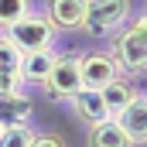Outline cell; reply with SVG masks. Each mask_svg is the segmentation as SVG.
Here are the masks:
<instances>
[{
	"instance_id": "ac0fdd59",
	"label": "cell",
	"mask_w": 147,
	"mask_h": 147,
	"mask_svg": "<svg viewBox=\"0 0 147 147\" xmlns=\"http://www.w3.org/2000/svg\"><path fill=\"white\" fill-rule=\"evenodd\" d=\"M0 130H3V127H0Z\"/></svg>"
},
{
	"instance_id": "52a82bcc",
	"label": "cell",
	"mask_w": 147,
	"mask_h": 147,
	"mask_svg": "<svg viewBox=\"0 0 147 147\" xmlns=\"http://www.w3.org/2000/svg\"><path fill=\"white\" fill-rule=\"evenodd\" d=\"M69 103H72L75 120H82L86 127H99V123L113 120L110 110H106V103H103V92H99V89H79Z\"/></svg>"
},
{
	"instance_id": "8992f818",
	"label": "cell",
	"mask_w": 147,
	"mask_h": 147,
	"mask_svg": "<svg viewBox=\"0 0 147 147\" xmlns=\"http://www.w3.org/2000/svg\"><path fill=\"white\" fill-rule=\"evenodd\" d=\"M86 7L89 0H45V17L58 34H72L86 24Z\"/></svg>"
},
{
	"instance_id": "2e32d148",
	"label": "cell",
	"mask_w": 147,
	"mask_h": 147,
	"mask_svg": "<svg viewBox=\"0 0 147 147\" xmlns=\"http://www.w3.org/2000/svg\"><path fill=\"white\" fill-rule=\"evenodd\" d=\"M28 86H24V79L21 72H3L0 75V96H21Z\"/></svg>"
},
{
	"instance_id": "9c48e42d",
	"label": "cell",
	"mask_w": 147,
	"mask_h": 147,
	"mask_svg": "<svg viewBox=\"0 0 147 147\" xmlns=\"http://www.w3.org/2000/svg\"><path fill=\"white\" fill-rule=\"evenodd\" d=\"M116 123L127 130V137L134 144H147V92H140L127 110L116 116Z\"/></svg>"
},
{
	"instance_id": "5bb4252c",
	"label": "cell",
	"mask_w": 147,
	"mask_h": 147,
	"mask_svg": "<svg viewBox=\"0 0 147 147\" xmlns=\"http://www.w3.org/2000/svg\"><path fill=\"white\" fill-rule=\"evenodd\" d=\"M34 140V130L28 123H17V127H3L0 130V147H31Z\"/></svg>"
},
{
	"instance_id": "6da1fadb",
	"label": "cell",
	"mask_w": 147,
	"mask_h": 147,
	"mask_svg": "<svg viewBox=\"0 0 147 147\" xmlns=\"http://www.w3.org/2000/svg\"><path fill=\"white\" fill-rule=\"evenodd\" d=\"M106 51L113 55L120 75L147 72V14H134L127 21V28L110 34V48Z\"/></svg>"
},
{
	"instance_id": "4fadbf2b",
	"label": "cell",
	"mask_w": 147,
	"mask_h": 147,
	"mask_svg": "<svg viewBox=\"0 0 147 147\" xmlns=\"http://www.w3.org/2000/svg\"><path fill=\"white\" fill-rule=\"evenodd\" d=\"M28 14H34V0H0V31L17 24Z\"/></svg>"
},
{
	"instance_id": "8fae6325",
	"label": "cell",
	"mask_w": 147,
	"mask_h": 147,
	"mask_svg": "<svg viewBox=\"0 0 147 147\" xmlns=\"http://www.w3.org/2000/svg\"><path fill=\"white\" fill-rule=\"evenodd\" d=\"M34 113V103L28 92L21 96H0V127H17V123H28Z\"/></svg>"
},
{
	"instance_id": "e0dca14e",
	"label": "cell",
	"mask_w": 147,
	"mask_h": 147,
	"mask_svg": "<svg viewBox=\"0 0 147 147\" xmlns=\"http://www.w3.org/2000/svg\"><path fill=\"white\" fill-rule=\"evenodd\" d=\"M31 147H69V144H65V137L58 130H45V134H34Z\"/></svg>"
},
{
	"instance_id": "3957f363",
	"label": "cell",
	"mask_w": 147,
	"mask_h": 147,
	"mask_svg": "<svg viewBox=\"0 0 147 147\" xmlns=\"http://www.w3.org/2000/svg\"><path fill=\"white\" fill-rule=\"evenodd\" d=\"M130 17H134V3L130 0H89L82 31L92 38H110L120 28H127Z\"/></svg>"
},
{
	"instance_id": "277c9868",
	"label": "cell",
	"mask_w": 147,
	"mask_h": 147,
	"mask_svg": "<svg viewBox=\"0 0 147 147\" xmlns=\"http://www.w3.org/2000/svg\"><path fill=\"white\" fill-rule=\"evenodd\" d=\"M79 55L82 51H55V62L45 75V96L48 99H58V103H69L75 92L82 89V75H79Z\"/></svg>"
},
{
	"instance_id": "7c38bea8",
	"label": "cell",
	"mask_w": 147,
	"mask_h": 147,
	"mask_svg": "<svg viewBox=\"0 0 147 147\" xmlns=\"http://www.w3.org/2000/svg\"><path fill=\"white\" fill-rule=\"evenodd\" d=\"M55 62V51H28L21 55V79L24 86H45V75Z\"/></svg>"
},
{
	"instance_id": "30bf717a",
	"label": "cell",
	"mask_w": 147,
	"mask_h": 147,
	"mask_svg": "<svg viewBox=\"0 0 147 147\" xmlns=\"http://www.w3.org/2000/svg\"><path fill=\"white\" fill-rule=\"evenodd\" d=\"M86 147H137L127 130L116 123V120H106L99 127H89V137H86Z\"/></svg>"
},
{
	"instance_id": "7a4b0ae2",
	"label": "cell",
	"mask_w": 147,
	"mask_h": 147,
	"mask_svg": "<svg viewBox=\"0 0 147 147\" xmlns=\"http://www.w3.org/2000/svg\"><path fill=\"white\" fill-rule=\"evenodd\" d=\"M0 34L7 38L21 55H28V51H55V45H58V31L51 28V21L34 10V14H28V17H21L17 24H10V28H3Z\"/></svg>"
},
{
	"instance_id": "9a60e30c",
	"label": "cell",
	"mask_w": 147,
	"mask_h": 147,
	"mask_svg": "<svg viewBox=\"0 0 147 147\" xmlns=\"http://www.w3.org/2000/svg\"><path fill=\"white\" fill-rule=\"evenodd\" d=\"M3 72H21V51L0 34V75Z\"/></svg>"
},
{
	"instance_id": "ba28073f",
	"label": "cell",
	"mask_w": 147,
	"mask_h": 147,
	"mask_svg": "<svg viewBox=\"0 0 147 147\" xmlns=\"http://www.w3.org/2000/svg\"><path fill=\"white\" fill-rule=\"evenodd\" d=\"M99 92H103V103H106V110H110L113 120H116L120 113H123L134 99H137V96H140V89L134 86V79H130V75H116V79L106 82Z\"/></svg>"
},
{
	"instance_id": "5b68a950",
	"label": "cell",
	"mask_w": 147,
	"mask_h": 147,
	"mask_svg": "<svg viewBox=\"0 0 147 147\" xmlns=\"http://www.w3.org/2000/svg\"><path fill=\"white\" fill-rule=\"evenodd\" d=\"M79 75H82V89H103L120 75V69L106 48H89L79 55Z\"/></svg>"
}]
</instances>
